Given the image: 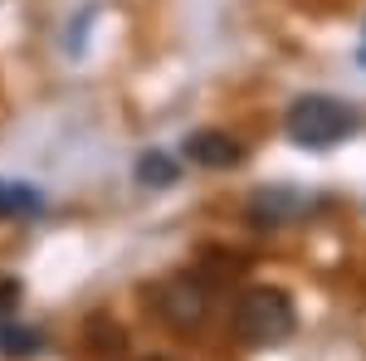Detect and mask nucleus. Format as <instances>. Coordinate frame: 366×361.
<instances>
[{
	"mask_svg": "<svg viewBox=\"0 0 366 361\" xmlns=\"http://www.w3.org/2000/svg\"><path fill=\"white\" fill-rule=\"evenodd\" d=\"M357 132H362V112L352 103H342V98H327V93H303L283 112V137L293 147H308V152L337 147Z\"/></svg>",
	"mask_w": 366,
	"mask_h": 361,
	"instance_id": "f257e3e1",
	"label": "nucleus"
},
{
	"mask_svg": "<svg viewBox=\"0 0 366 361\" xmlns=\"http://www.w3.org/2000/svg\"><path fill=\"white\" fill-rule=\"evenodd\" d=\"M298 327V307L293 298L274 283H254L234 298V337L244 347H279Z\"/></svg>",
	"mask_w": 366,
	"mask_h": 361,
	"instance_id": "f03ea898",
	"label": "nucleus"
},
{
	"mask_svg": "<svg viewBox=\"0 0 366 361\" xmlns=\"http://www.w3.org/2000/svg\"><path fill=\"white\" fill-rule=\"evenodd\" d=\"M210 303H215V288L200 274H176V278H167L162 293H157V317L167 322L171 332L191 337L210 322Z\"/></svg>",
	"mask_w": 366,
	"mask_h": 361,
	"instance_id": "7ed1b4c3",
	"label": "nucleus"
},
{
	"mask_svg": "<svg viewBox=\"0 0 366 361\" xmlns=\"http://www.w3.org/2000/svg\"><path fill=\"white\" fill-rule=\"evenodd\" d=\"M308 195L298 191V186H264V191H254L249 195V215L254 224H264V229H279V224H288V220H303L308 215Z\"/></svg>",
	"mask_w": 366,
	"mask_h": 361,
	"instance_id": "20e7f679",
	"label": "nucleus"
},
{
	"mask_svg": "<svg viewBox=\"0 0 366 361\" xmlns=\"http://www.w3.org/2000/svg\"><path fill=\"white\" fill-rule=\"evenodd\" d=\"M181 157L196 162V167H205V171H234L239 162H244V142L220 132V127H200V132L186 137Z\"/></svg>",
	"mask_w": 366,
	"mask_h": 361,
	"instance_id": "39448f33",
	"label": "nucleus"
},
{
	"mask_svg": "<svg viewBox=\"0 0 366 361\" xmlns=\"http://www.w3.org/2000/svg\"><path fill=\"white\" fill-rule=\"evenodd\" d=\"M132 176H137V186H147V191H162V186H176L181 162H176L171 152H142L137 167H132Z\"/></svg>",
	"mask_w": 366,
	"mask_h": 361,
	"instance_id": "423d86ee",
	"label": "nucleus"
},
{
	"mask_svg": "<svg viewBox=\"0 0 366 361\" xmlns=\"http://www.w3.org/2000/svg\"><path fill=\"white\" fill-rule=\"evenodd\" d=\"M0 215H15V220L44 215V195L25 181H0Z\"/></svg>",
	"mask_w": 366,
	"mask_h": 361,
	"instance_id": "0eeeda50",
	"label": "nucleus"
},
{
	"mask_svg": "<svg viewBox=\"0 0 366 361\" xmlns=\"http://www.w3.org/2000/svg\"><path fill=\"white\" fill-rule=\"evenodd\" d=\"M39 347H44L39 332H29V327H20V322L0 317V352H5V357H34Z\"/></svg>",
	"mask_w": 366,
	"mask_h": 361,
	"instance_id": "6e6552de",
	"label": "nucleus"
},
{
	"mask_svg": "<svg viewBox=\"0 0 366 361\" xmlns=\"http://www.w3.org/2000/svg\"><path fill=\"white\" fill-rule=\"evenodd\" d=\"M357 59H362V64H366V29H362V54H357Z\"/></svg>",
	"mask_w": 366,
	"mask_h": 361,
	"instance_id": "1a4fd4ad",
	"label": "nucleus"
},
{
	"mask_svg": "<svg viewBox=\"0 0 366 361\" xmlns=\"http://www.w3.org/2000/svg\"><path fill=\"white\" fill-rule=\"evenodd\" d=\"M147 361H171V357H147Z\"/></svg>",
	"mask_w": 366,
	"mask_h": 361,
	"instance_id": "9d476101",
	"label": "nucleus"
}]
</instances>
